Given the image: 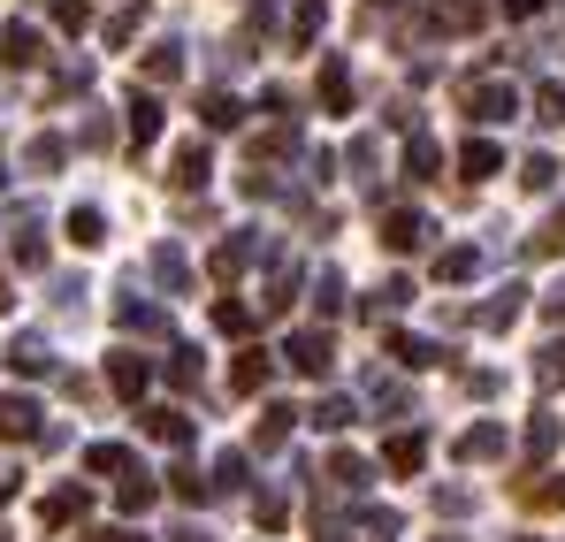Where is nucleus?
I'll return each mask as SVG.
<instances>
[{
    "label": "nucleus",
    "instance_id": "24",
    "mask_svg": "<svg viewBox=\"0 0 565 542\" xmlns=\"http://www.w3.org/2000/svg\"><path fill=\"white\" fill-rule=\"evenodd\" d=\"M473 268H481V253H467V245H459V253H444V261H436V275H444V283H467Z\"/></svg>",
    "mask_w": 565,
    "mask_h": 542
},
{
    "label": "nucleus",
    "instance_id": "22",
    "mask_svg": "<svg viewBox=\"0 0 565 542\" xmlns=\"http://www.w3.org/2000/svg\"><path fill=\"white\" fill-rule=\"evenodd\" d=\"M290 421H298L290 405H268V421H260V451H276L282 436H290Z\"/></svg>",
    "mask_w": 565,
    "mask_h": 542
},
{
    "label": "nucleus",
    "instance_id": "21",
    "mask_svg": "<svg viewBox=\"0 0 565 542\" xmlns=\"http://www.w3.org/2000/svg\"><path fill=\"white\" fill-rule=\"evenodd\" d=\"M122 329H146V337H161L169 321H161V306H138V298H122Z\"/></svg>",
    "mask_w": 565,
    "mask_h": 542
},
{
    "label": "nucleus",
    "instance_id": "35",
    "mask_svg": "<svg viewBox=\"0 0 565 542\" xmlns=\"http://www.w3.org/2000/svg\"><path fill=\"white\" fill-rule=\"evenodd\" d=\"M31 169H39V177L62 169V138H39V146H31Z\"/></svg>",
    "mask_w": 565,
    "mask_h": 542
},
{
    "label": "nucleus",
    "instance_id": "27",
    "mask_svg": "<svg viewBox=\"0 0 565 542\" xmlns=\"http://www.w3.org/2000/svg\"><path fill=\"white\" fill-rule=\"evenodd\" d=\"M459 451H467V458H497V451H504V428H473Z\"/></svg>",
    "mask_w": 565,
    "mask_h": 542
},
{
    "label": "nucleus",
    "instance_id": "1",
    "mask_svg": "<svg viewBox=\"0 0 565 542\" xmlns=\"http://www.w3.org/2000/svg\"><path fill=\"white\" fill-rule=\"evenodd\" d=\"M282 360L298 366V374H313V382H321V374H329V366H337V344H329V337H321V329H298V337H290V344H282Z\"/></svg>",
    "mask_w": 565,
    "mask_h": 542
},
{
    "label": "nucleus",
    "instance_id": "13",
    "mask_svg": "<svg viewBox=\"0 0 565 542\" xmlns=\"http://www.w3.org/2000/svg\"><path fill=\"white\" fill-rule=\"evenodd\" d=\"M146 77H153V85H177V77H184V46H153V54H146Z\"/></svg>",
    "mask_w": 565,
    "mask_h": 542
},
{
    "label": "nucleus",
    "instance_id": "8",
    "mask_svg": "<svg viewBox=\"0 0 565 542\" xmlns=\"http://www.w3.org/2000/svg\"><path fill=\"white\" fill-rule=\"evenodd\" d=\"M85 504H93V497H85V489H54V497H46V504H39V520H46V528H70V520H77V512H85Z\"/></svg>",
    "mask_w": 565,
    "mask_h": 542
},
{
    "label": "nucleus",
    "instance_id": "42",
    "mask_svg": "<svg viewBox=\"0 0 565 542\" xmlns=\"http://www.w3.org/2000/svg\"><path fill=\"white\" fill-rule=\"evenodd\" d=\"M535 8H543V0H504V15H535Z\"/></svg>",
    "mask_w": 565,
    "mask_h": 542
},
{
    "label": "nucleus",
    "instance_id": "37",
    "mask_svg": "<svg viewBox=\"0 0 565 542\" xmlns=\"http://www.w3.org/2000/svg\"><path fill=\"white\" fill-rule=\"evenodd\" d=\"M551 444H558V421H551V413H543V421H535V428H527V451L543 458V451H551Z\"/></svg>",
    "mask_w": 565,
    "mask_h": 542
},
{
    "label": "nucleus",
    "instance_id": "15",
    "mask_svg": "<svg viewBox=\"0 0 565 542\" xmlns=\"http://www.w3.org/2000/svg\"><path fill=\"white\" fill-rule=\"evenodd\" d=\"M459 169H467V177H497V169H504V153H497L489 138H473L467 153H459Z\"/></svg>",
    "mask_w": 565,
    "mask_h": 542
},
{
    "label": "nucleus",
    "instance_id": "10",
    "mask_svg": "<svg viewBox=\"0 0 565 542\" xmlns=\"http://www.w3.org/2000/svg\"><path fill=\"white\" fill-rule=\"evenodd\" d=\"M39 428V405L31 397H0V436H31Z\"/></svg>",
    "mask_w": 565,
    "mask_h": 542
},
{
    "label": "nucleus",
    "instance_id": "6",
    "mask_svg": "<svg viewBox=\"0 0 565 542\" xmlns=\"http://www.w3.org/2000/svg\"><path fill=\"white\" fill-rule=\"evenodd\" d=\"M46 344H39V337H8V374H46Z\"/></svg>",
    "mask_w": 565,
    "mask_h": 542
},
{
    "label": "nucleus",
    "instance_id": "28",
    "mask_svg": "<svg viewBox=\"0 0 565 542\" xmlns=\"http://www.w3.org/2000/svg\"><path fill=\"white\" fill-rule=\"evenodd\" d=\"M313 31H321V8H313V0H298V8H290V39H298V46H306V39H313Z\"/></svg>",
    "mask_w": 565,
    "mask_h": 542
},
{
    "label": "nucleus",
    "instance_id": "40",
    "mask_svg": "<svg viewBox=\"0 0 565 542\" xmlns=\"http://www.w3.org/2000/svg\"><path fill=\"white\" fill-rule=\"evenodd\" d=\"M169 489H177V497H184V504H191V497H199V489H206V481H199V474H191V466H177V474H169Z\"/></svg>",
    "mask_w": 565,
    "mask_h": 542
},
{
    "label": "nucleus",
    "instance_id": "18",
    "mask_svg": "<svg viewBox=\"0 0 565 542\" xmlns=\"http://www.w3.org/2000/svg\"><path fill=\"white\" fill-rule=\"evenodd\" d=\"M520 298H527V290H497V298L481 306V329H504V321H520Z\"/></svg>",
    "mask_w": 565,
    "mask_h": 542
},
{
    "label": "nucleus",
    "instance_id": "32",
    "mask_svg": "<svg viewBox=\"0 0 565 542\" xmlns=\"http://www.w3.org/2000/svg\"><path fill=\"white\" fill-rule=\"evenodd\" d=\"M520 183H527V191H551V183H558V161H543V153H535V161L520 169Z\"/></svg>",
    "mask_w": 565,
    "mask_h": 542
},
{
    "label": "nucleus",
    "instance_id": "23",
    "mask_svg": "<svg viewBox=\"0 0 565 542\" xmlns=\"http://www.w3.org/2000/svg\"><path fill=\"white\" fill-rule=\"evenodd\" d=\"M153 497H161V489H153V474H130V481H122V512H146Z\"/></svg>",
    "mask_w": 565,
    "mask_h": 542
},
{
    "label": "nucleus",
    "instance_id": "25",
    "mask_svg": "<svg viewBox=\"0 0 565 542\" xmlns=\"http://www.w3.org/2000/svg\"><path fill=\"white\" fill-rule=\"evenodd\" d=\"M99 230H107L99 206H77V214H70V237H77V245H99Z\"/></svg>",
    "mask_w": 565,
    "mask_h": 542
},
{
    "label": "nucleus",
    "instance_id": "4",
    "mask_svg": "<svg viewBox=\"0 0 565 542\" xmlns=\"http://www.w3.org/2000/svg\"><path fill=\"white\" fill-rule=\"evenodd\" d=\"M130 138H138V146L161 138V99H153V92H130Z\"/></svg>",
    "mask_w": 565,
    "mask_h": 542
},
{
    "label": "nucleus",
    "instance_id": "46",
    "mask_svg": "<svg viewBox=\"0 0 565 542\" xmlns=\"http://www.w3.org/2000/svg\"><path fill=\"white\" fill-rule=\"evenodd\" d=\"M0 497H8V481H0Z\"/></svg>",
    "mask_w": 565,
    "mask_h": 542
},
{
    "label": "nucleus",
    "instance_id": "47",
    "mask_svg": "<svg viewBox=\"0 0 565 542\" xmlns=\"http://www.w3.org/2000/svg\"><path fill=\"white\" fill-rule=\"evenodd\" d=\"M444 542H451V535H444Z\"/></svg>",
    "mask_w": 565,
    "mask_h": 542
},
{
    "label": "nucleus",
    "instance_id": "16",
    "mask_svg": "<svg viewBox=\"0 0 565 542\" xmlns=\"http://www.w3.org/2000/svg\"><path fill=\"white\" fill-rule=\"evenodd\" d=\"M390 474H420V458H428V444H420V436H397V444H390Z\"/></svg>",
    "mask_w": 565,
    "mask_h": 542
},
{
    "label": "nucleus",
    "instance_id": "38",
    "mask_svg": "<svg viewBox=\"0 0 565 542\" xmlns=\"http://www.w3.org/2000/svg\"><path fill=\"white\" fill-rule=\"evenodd\" d=\"M237 481H245V458H237V451L214 458V489H237Z\"/></svg>",
    "mask_w": 565,
    "mask_h": 542
},
{
    "label": "nucleus",
    "instance_id": "36",
    "mask_svg": "<svg viewBox=\"0 0 565 542\" xmlns=\"http://www.w3.org/2000/svg\"><path fill=\"white\" fill-rule=\"evenodd\" d=\"M313 298H321V313H337V306H344V283H337V275L321 268V283H313Z\"/></svg>",
    "mask_w": 565,
    "mask_h": 542
},
{
    "label": "nucleus",
    "instance_id": "11",
    "mask_svg": "<svg viewBox=\"0 0 565 542\" xmlns=\"http://www.w3.org/2000/svg\"><path fill=\"white\" fill-rule=\"evenodd\" d=\"M214 177V161H206V146H199V138H191L184 153H177V183H184V191H199V183Z\"/></svg>",
    "mask_w": 565,
    "mask_h": 542
},
{
    "label": "nucleus",
    "instance_id": "7",
    "mask_svg": "<svg viewBox=\"0 0 565 542\" xmlns=\"http://www.w3.org/2000/svg\"><path fill=\"white\" fill-rule=\"evenodd\" d=\"M382 245H390V253H413V245H420V214H413V206H397V214L382 222Z\"/></svg>",
    "mask_w": 565,
    "mask_h": 542
},
{
    "label": "nucleus",
    "instance_id": "19",
    "mask_svg": "<svg viewBox=\"0 0 565 542\" xmlns=\"http://www.w3.org/2000/svg\"><path fill=\"white\" fill-rule=\"evenodd\" d=\"M153 275H161L169 290H184V283H191V268H184V253H177V245H161V253H153Z\"/></svg>",
    "mask_w": 565,
    "mask_h": 542
},
{
    "label": "nucleus",
    "instance_id": "9",
    "mask_svg": "<svg viewBox=\"0 0 565 542\" xmlns=\"http://www.w3.org/2000/svg\"><path fill=\"white\" fill-rule=\"evenodd\" d=\"M0 62L8 70H31L39 62V31H0Z\"/></svg>",
    "mask_w": 565,
    "mask_h": 542
},
{
    "label": "nucleus",
    "instance_id": "43",
    "mask_svg": "<svg viewBox=\"0 0 565 542\" xmlns=\"http://www.w3.org/2000/svg\"><path fill=\"white\" fill-rule=\"evenodd\" d=\"M169 542H214V535H206V528H177Z\"/></svg>",
    "mask_w": 565,
    "mask_h": 542
},
{
    "label": "nucleus",
    "instance_id": "12",
    "mask_svg": "<svg viewBox=\"0 0 565 542\" xmlns=\"http://www.w3.org/2000/svg\"><path fill=\"white\" fill-rule=\"evenodd\" d=\"M390 352H397L405 366H436V360H451V352H444V344H428V337H390Z\"/></svg>",
    "mask_w": 565,
    "mask_h": 542
},
{
    "label": "nucleus",
    "instance_id": "41",
    "mask_svg": "<svg viewBox=\"0 0 565 542\" xmlns=\"http://www.w3.org/2000/svg\"><path fill=\"white\" fill-rule=\"evenodd\" d=\"M543 123H565V85H543Z\"/></svg>",
    "mask_w": 565,
    "mask_h": 542
},
{
    "label": "nucleus",
    "instance_id": "29",
    "mask_svg": "<svg viewBox=\"0 0 565 542\" xmlns=\"http://www.w3.org/2000/svg\"><path fill=\"white\" fill-rule=\"evenodd\" d=\"M85 466H93V474H122L130 458H122V444H93V451H85Z\"/></svg>",
    "mask_w": 565,
    "mask_h": 542
},
{
    "label": "nucleus",
    "instance_id": "14",
    "mask_svg": "<svg viewBox=\"0 0 565 542\" xmlns=\"http://www.w3.org/2000/svg\"><path fill=\"white\" fill-rule=\"evenodd\" d=\"M146 428H153L161 444H191V421L177 413V405H161V413H146Z\"/></svg>",
    "mask_w": 565,
    "mask_h": 542
},
{
    "label": "nucleus",
    "instance_id": "5",
    "mask_svg": "<svg viewBox=\"0 0 565 542\" xmlns=\"http://www.w3.org/2000/svg\"><path fill=\"white\" fill-rule=\"evenodd\" d=\"M467 107L481 115V123H504L520 99H512V85H473V92H467Z\"/></svg>",
    "mask_w": 565,
    "mask_h": 542
},
{
    "label": "nucleus",
    "instance_id": "2",
    "mask_svg": "<svg viewBox=\"0 0 565 542\" xmlns=\"http://www.w3.org/2000/svg\"><path fill=\"white\" fill-rule=\"evenodd\" d=\"M321 107H329V115H344V107H352V70H344L337 54L321 62Z\"/></svg>",
    "mask_w": 565,
    "mask_h": 542
},
{
    "label": "nucleus",
    "instance_id": "20",
    "mask_svg": "<svg viewBox=\"0 0 565 542\" xmlns=\"http://www.w3.org/2000/svg\"><path fill=\"white\" fill-rule=\"evenodd\" d=\"M405 169H413V177H436V169H444L436 138H413V146H405Z\"/></svg>",
    "mask_w": 565,
    "mask_h": 542
},
{
    "label": "nucleus",
    "instance_id": "45",
    "mask_svg": "<svg viewBox=\"0 0 565 542\" xmlns=\"http://www.w3.org/2000/svg\"><path fill=\"white\" fill-rule=\"evenodd\" d=\"M321 542H352V535H321Z\"/></svg>",
    "mask_w": 565,
    "mask_h": 542
},
{
    "label": "nucleus",
    "instance_id": "26",
    "mask_svg": "<svg viewBox=\"0 0 565 542\" xmlns=\"http://www.w3.org/2000/svg\"><path fill=\"white\" fill-rule=\"evenodd\" d=\"M527 504H551V512H565V474H543V481L527 489Z\"/></svg>",
    "mask_w": 565,
    "mask_h": 542
},
{
    "label": "nucleus",
    "instance_id": "30",
    "mask_svg": "<svg viewBox=\"0 0 565 542\" xmlns=\"http://www.w3.org/2000/svg\"><path fill=\"white\" fill-rule=\"evenodd\" d=\"M329 474H337V489H360V481H367V466H360L352 451H337V458H329Z\"/></svg>",
    "mask_w": 565,
    "mask_h": 542
},
{
    "label": "nucleus",
    "instance_id": "17",
    "mask_svg": "<svg viewBox=\"0 0 565 542\" xmlns=\"http://www.w3.org/2000/svg\"><path fill=\"white\" fill-rule=\"evenodd\" d=\"M199 123H206V130H230V123H237V99H230V92H206V99H199Z\"/></svg>",
    "mask_w": 565,
    "mask_h": 542
},
{
    "label": "nucleus",
    "instance_id": "33",
    "mask_svg": "<svg viewBox=\"0 0 565 542\" xmlns=\"http://www.w3.org/2000/svg\"><path fill=\"white\" fill-rule=\"evenodd\" d=\"M535 382H543V390H558V382H565V344H551V352H543V366H535Z\"/></svg>",
    "mask_w": 565,
    "mask_h": 542
},
{
    "label": "nucleus",
    "instance_id": "31",
    "mask_svg": "<svg viewBox=\"0 0 565 542\" xmlns=\"http://www.w3.org/2000/svg\"><path fill=\"white\" fill-rule=\"evenodd\" d=\"M260 382H268V352H245L237 360V390H260Z\"/></svg>",
    "mask_w": 565,
    "mask_h": 542
},
{
    "label": "nucleus",
    "instance_id": "39",
    "mask_svg": "<svg viewBox=\"0 0 565 542\" xmlns=\"http://www.w3.org/2000/svg\"><path fill=\"white\" fill-rule=\"evenodd\" d=\"M313 421H321V428H352V405H344V397H329V405H321Z\"/></svg>",
    "mask_w": 565,
    "mask_h": 542
},
{
    "label": "nucleus",
    "instance_id": "34",
    "mask_svg": "<svg viewBox=\"0 0 565 542\" xmlns=\"http://www.w3.org/2000/svg\"><path fill=\"white\" fill-rule=\"evenodd\" d=\"M169 382H177V390H199V352H177V360H169Z\"/></svg>",
    "mask_w": 565,
    "mask_h": 542
},
{
    "label": "nucleus",
    "instance_id": "3",
    "mask_svg": "<svg viewBox=\"0 0 565 542\" xmlns=\"http://www.w3.org/2000/svg\"><path fill=\"white\" fill-rule=\"evenodd\" d=\"M107 382H115V390H122V397H138V390H146V382H153V366L138 360V352H115V360H107Z\"/></svg>",
    "mask_w": 565,
    "mask_h": 542
},
{
    "label": "nucleus",
    "instance_id": "44",
    "mask_svg": "<svg viewBox=\"0 0 565 542\" xmlns=\"http://www.w3.org/2000/svg\"><path fill=\"white\" fill-rule=\"evenodd\" d=\"M0 306H8V268H0Z\"/></svg>",
    "mask_w": 565,
    "mask_h": 542
}]
</instances>
